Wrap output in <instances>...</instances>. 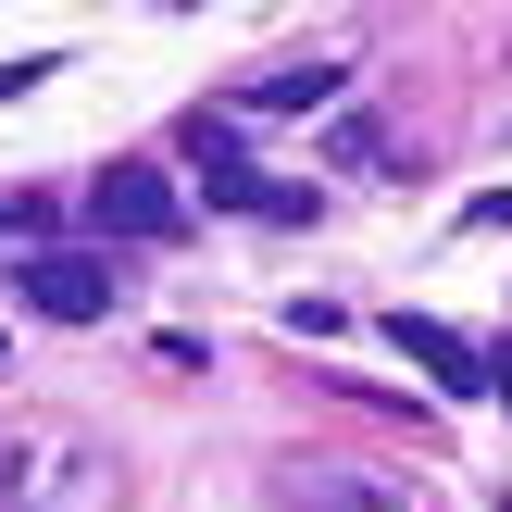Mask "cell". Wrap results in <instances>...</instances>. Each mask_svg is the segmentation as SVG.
<instances>
[{"label": "cell", "instance_id": "obj_1", "mask_svg": "<svg viewBox=\"0 0 512 512\" xmlns=\"http://www.w3.org/2000/svg\"><path fill=\"white\" fill-rule=\"evenodd\" d=\"M125 463L63 413H0V512H113Z\"/></svg>", "mask_w": 512, "mask_h": 512}, {"label": "cell", "instance_id": "obj_2", "mask_svg": "<svg viewBox=\"0 0 512 512\" xmlns=\"http://www.w3.org/2000/svg\"><path fill=\"white\" fill-rule=\"evenodd\" d=\"M275 500H288V512H413L400 475L338 463V450H288V463H275Z\"/></svg>", "mask_w": 512, "mask_h": 512}, {"label": "cell", "instance_id": "obj_3", "mask_svg": "<svg viewBox=\"0 0 512 512\" xmlns=\"http://www.w3.org/2000/svg\"><path fill=\"white\" fill-rule=\"evenodd\" d=\"M13 288L38 300L50 325H100V313L125 300V275L100 263V250H25V263H13Z\"/></svg>", "mask_w": 512, "mask_h": 512}, {"label": "cell", "instance_id": "obj_4", "mask_svg": "<svg viewBox=\"0 0 512 512\" xmlns=\"http://www.w3.org/2000/svg\"><path fill=\"white\" fill-rule=\"evenodd\" d=\"M88 225H100V238H175V225H188V200H175L163 163H100Z\"/></svg>", "mask_w": 512, "mask_h": 512}, {"label": "cell", "instance_id": "obj_5", "mask_svg": "<svg viewBox=\"0 0 512 512\" xmlns=\"http://www.w3.org/2000/svg\"><path fill=\"white\" fill-rule=\"evenodd\" d=\"M188 163H200V188H213L225 213H263V225H300V213H313V188H275V175H250L225 125H188Z\"/></svg>", "mask_w": 512, "mask_h": 512}, {"label": "cell", "instance_id": "obj_6", "mask_svg": "<svg viewBox=\"0 0 512 512\" xmlns=\"http://www.w3.org/2000/svg\"><path fill=\"white\" fill-rule=\"evenodd\" d=\"M388 338H400V363H425L450 400H475V388H488V363H475V350L450 338V325H425V313H388Z\"/></svg>", "mask_w": 512, "mask_h": 512}, {"label": "cell", "instance_id": "obj_7", "mask_svg": "<svg viewBox=\"0 0 512 512\" xmlns=\"http://www.w3.org/2000/svg\"><path fill=\"white\" fill-rule=\"evenodd\" d=\"M338 88H350V63H338V50H313V63L263 75V88H250V113H313V100H338Z\"/></svg>", "mask_w": 512, "mask_h": 512}, {"label": "cell", "instance_id": "obj_8", "mask_svg": "<svg viewBox=\"0 0 512 512\" xmlns=\"http://www.w3.org/2000/svg\"><path fill=\"white\" fill-rule=\"evenodd\" d=\"M488 388H500V400H512V350H488Z\"/></svg>", "mask_w": 512, "mask_h": 512}]
</instances>
